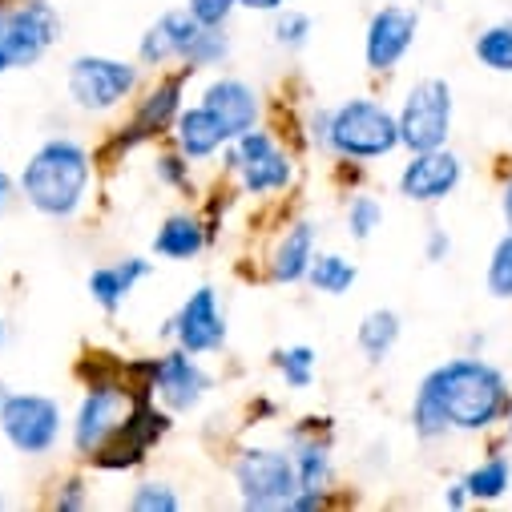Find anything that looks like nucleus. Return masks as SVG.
Masks as SVG:
<instances>
[{"mask_svg":"<svg viewBox=\"0 0 512 512\" xmlns=\"http://www.w3.org/2000/svg\"><path fill=\"white\" fill-rule=\"evenodd\" d=\"M512 408V388L500 367L460 355L432 367L412 400V428L420 440H440L448 432H488Z\"/></svg>","mask_w":512,"mask_h":512,"instance_id":"f257e3e1","label":"nucleus"},{"mask_svg":"<svg viewBox=\"0 0 512 512\" xmlns=\"http://www.w3.org/2000/svg\"><path fill=\"white\" fill-rule=\"evenodd\" d=\"M89 178H93V166H89L85 146H77L69 138H53L29 158V166L21 174V190L33 210H41L49 218H69V214H77V206L89 190Z\"/></svg>","mask_w":512,"mask_h":512,"instance_id":"f03ea898","label":"nucleus"},{"mask_svg":"<svg viewBox=\"0 0 512 512\" xmlns=\"http://www.w3.org/2000/svg\"><path fill=\"white\" fill-rule=\"evenodd\" d=\"M327 150L351 162H379L392 150H400V121L388 105L371 97H351L339 109H331Z\"/></svg>","mask_w":512,"mask_h":512,"instance_id":"7ed1b4c3","label":"nucleus"},{"mask_svg":"<svg viewBox=\"0 0 512 512\" xmlns=\"http://www.w3.org/2000/svg\"><path fill=\"white\" fill-rule=\"evenodd\" d=\"M230 41L222 33V25H202L190 9L186 13H166L158 25L146 29L138 57L142 65H170V61H186L190 69H206L226 61Z\"/></svg>","mask_w":512,"mask_h":512,"instance_id":"20e7f679","label":"nucleus"},{"mask_svg":"<svg viewBox=\"0 0 512 512\" xmlns=\"http://www.w3.org/2000/svg\"><path fill=\"white\" fill-rule=\"evenodd\" d=\"M234 480L242 492V508L250 512H279L291 508L299 492L295 456L279 448H246L234 464Z\"/></svg>","mask_w":512,"mask_h":512,"instance_id":"39448f33","label":"nucleus"},{"mask_svg":"<svg viewBox=\"0 0 512 512\" xmlns=\"http://www.w3.org/2000/svg\"><path fill=\"white\" fill-rule=\"evenodd\" d=\"M396 121H400V146H408L412 154L440 150L452 134V85L440 77L416 81Z\"/></svg>","mask_w":512,"mask_h":512,"instance_id":"423d86ee","label":"nucleus"},{"mask_svg":"<svg viewBox=\"0 0 512 512\" xmlns=\"http://www.w3.org/2000/svg\"><path fill=\"white\" fill-rule=\"evenodd\" d=\"M138 408L134 392L125 383H113V379H97L93 388L85 392L81 408H77V424H73V448L77 456H97L117 432L121 424L130 420V412Z\"/></svg>","mask_w":512,"mask_h":512,"instance_id":"0eeeda50","label":"nucleus"},{"mask_svg":"<svg viewBox=\"0 0 512 512\" xmlns=\"http://www.w3.org/2000/svg\"><path fill=\"white\" fill-rule=\"evenodd\" d=\"M57 37H61V17L45 0H21L13 9H0V45H5L13 69L37 65Z\"/></svg>","mask_w":512,"mask_h":512,"instance_id":"6e6552de","label":"nucleus"},{"mask_svg":"<svg viewBox=\"0 0 512 512\" xmlns=\"http://www.w3.org/2000/svg\"><path fill=\"white\" fill-rule=\"evenodd\" d=\"M230 170L238 174L242 190L254 194V198L279 194L295 178L291 154L271 134H263V130H246L242 138H234V146H230Z\"/></svg>","mask_w":512,"mask_h":512,"instance_id":"1a4fd4ad","label":"nucleus"},{"mask_svg":"<svg viewBox=\"0 0 512 512\" xmlns=\"http://www.w3.org/2000/svg\"><path fill=\"white\" fill-rule=\"evenodd\" d=\"M0 432L25 456H45L61 436V404L49 396H5L0 400Z\"/></svg>","mask_w":512,"mask_h":512,"instance_id":"9d476101","label":"nucleus"},{"mask_svg":"<svg viewBox=\"0 0 512 512\" xmlns=\"http://www.w3.org/2000/svg\"><path fill=\"white\" fill-rule=\"evenodd\" d=\"M138 89V69L113 61V57H77L69 65V97L89 109V113H105L117 109L125 97Z\"/></svg>","mask_w":512,"mask_h":512,"instance_id":"9b49d317","label":"nucleus"},{"mask_svg":"<svg viewBox=\"0 0 512 512\" xmlns=\"http://www.w3.org/2000/svg\"><path fill=\"white\" fill-rule=\"evenodd\" d=\"M142 371H146V392H154L170 412L198 408L206 388H210L206 371L190 359V351H170L162 359H150Z\"/></svg>","mask_w":512,"mask_h":512,"instance_id":"f8f14e48","label":"nucleus"},{"mask_svg":"<svg viewBox=\"0 0 512 512\" xmlns=\"http://www.w3.org/2000/svg\"><path fill=\"white\" fill-rule=\"evenodd\" d=\"M420 33V13L416 9H400V5H388V9H379L367 25V41H363V57H367V69L375 73H388L396 69L412 41Z\"/></svg>","mask_w":512,"mask_h":512,"instance_id":"ddd939ff","label":"nucleus"},{"mask_svg":"<svg viewBox=\"0 0 512 512\" xmlns=\"http://www.w3.org/2000/svg\"><path fill=\"white\" fill-rule=\"evenodd\" d=\"M166 428H170V420L158 412V408H150L146 400H138V408L130 412V420L121 424V432L93 456L97 460V468H109V472H121V468H134V464H142L146 460V448L154 444V440H162L166 436Z\"/></svg>","mask_w":512,"mask_h":512,"instance_id":"4468645a","label":"nucleus"},{"mask_svg":"<svg viewBox=\"0 0 512 512\" xmlns=\"http://www.w3.org/2000/svg\"><path fill=\"white\" fill-rule=\"evenodd\" d=\"M464 178V162L452 154V150H424V154H412V162L404 166L400 174V194L408 202H444Z\"/></svg>","mask_w":512,"mask_h":512,"instance_id":"2eb2a0df","label":"nucleus"},{"mask_svg":"<svg viewBox=\"0 0 512 512\" xmlns=\"http://www.w3.org/2000/svg\"><path fill=\"white\" fill-rule=\"evenodd\" d=\"M170 331H174L178 347L190 351V355L218 351V347L226 343V319H222V311H218V295H214L210 287H198V291L182 303V311L174 315Z\"/></svg>","mask_w":512,"mask_h":512,"instance_id":"dca6fc26","label":"nucleus"},{"mask_svg":"<svg viewBox=\"0 0 512 512\" xmlns=\"http://www.w3.org/2000/svg\"><path fill=\"white\" fill-rule=\"evenodd\" d=\"M202 105H206L210 117L222 125L226 142L242 138L246 130H254V121H259V93H254L246 81H234V77H218V81L202 93Z\"/></svg>","mask_w":512,"mask_h":512,"instance_id":"f3484780","label":"nucleus"},{"mask_svg":"<svg viewBox=\"0 0 512 512\" xmlns=\"http://www.w3.org/2000/svg\"><path fill=\"white\" fill-rule=\"evenodd\" d=\"M190 73H194V69H186V73H178V77H166V81H158V85L150 89V97H146V101L138 105V113H134L130 142L166 134L170 125L178 121V113H182V81H186Z\"/></svg>","mask_w":512,"mask_h":512,"instance_id":"a211bd4d","label":"nucleus"},{"mask_svg":"<svg viewBox=\"0 0 512 512\" xmlns=\"http://www.w3.org/2000/svg\"><path fill=\"white\" fill-rule=\"evenodd\" d=\"M311 259H315V226L311 222H295L283 238H279V246H275V254H271V279L275 283H303L307 279V271H311Z\"/></svg>","mask_w":512,"mask_h":512,"instance_id":"6ab92c4d","label":"nucleus"},{"mask_svg":"<svg viewBox=\"0 0 512 512\" xmlns=\"http://www.w3.org/2000/svg\"><path fill=\"white\" fill-rule=\"evenodd\" d=\"M174 138H178V150H182L186 162H202V158H210L218 146H226L222 125L210 117L206 105H194V109H182V113H178Z\"/></svg>","mask_w":512,"mask_h":512,"instance_id":"aec40b11","label":"nucleus"},{"mask_svg":"<svg viewBox=\"0 0 512 512\" xmlns=\"http://www.w3.org/2000/svg\"><path fill=\"white\" fill-rule=\"evenodd\" d=\"M150 275V263L146 259H125V263H113V267H97L89 275V295L101 311H117L125 303V295H130L142 279Z\"/></svg>","mask_w":512,"mask_h":512,"instance_id":"412c9836","label":"nucleus"},{"mask_svg":"<svg viewBox=\"0 0 512 512\" xmlns=\"http://www.w3.org/2000/svg\"><path fill=\"white\" fill-rule=\"evenodd\" d=\"M206 238H210V230H206L198 218H190V214H170V218L162 222V230L154 234V250L162 254V259H194V254L206 246Z\"/></svg>","mask_w":512,"mask_h":512,"instance_id":"4be33fe9","label":"nucleus"},{"mask_svg":"<svg viewBox=\"0 0 512 512\" xmlns=\"http://www.w3.org/2000/svg\"><path fill=\"white\" fill-rule=\"evenodd\" d=\"M355 343H359V351H363L371 363H383V359L392 355V347L400 343V315H396V311H371V315L359 323Z\"/></svg>","mask_w":512,"mask_h":512,"instance_id":"5701e85b","label":"nucleus"},{"mask_svg":"<svg viewBox=\"0 0 512 512\" xmlns=\"http://www.w3.org/2000/svg\"><path fill=\"white\" fill-rule=\"evenodd\" d=\"M464 484H468V496L472 500H500L512 488V460L500 456V452H488V460L476 464L464 476Z\"/></svg>","mask_w":512,"mask_h":512,"instance_id":"b1692460","label":"nucleus"},{"mask_svg":"<svg viewBox=\"0 0 512 512\" xmlns=\"http://www.w3.org/2000/svg\"><path fill=\"white\" fill-rule=\"evenodd\" d=\"M295 472L303 492H323L331 480V448L323 440H295Z\"/></svg>","mask_w":512,"mask_h":512,"instance_id":"393cba45","label":"nucleus"},{"mask_svg":"<svg viewBox=\"0 0 512 512\" xmlns=\"http://www.w3.org/2000/svg\"><path fill=\"white\" fill-rule=\"evenodd\" d=\"M359 279V267L347 263L343 254H315L311 259V271H307V283L323 295H347Z\"/></svg>","mask_w":512,"mask_h":512,"instance_id":"a878e982","label":"nucleus"},{"mask_svg":"<svg viewBox=\"0 0 512 512\" xmlns=\"http://www.w3.org/2000/svg\"><path fill=\"white\" fill-rule=\"evenodd\" d=\"M476 61L492 73H512V21H500V25H488L476 45H472Z\"/></svg>","mask_w":512,"mask_h":512,"instance_id":"bb28decb","label":"nucleus"},{"mask_svg":"<svg viewBox=\"0 0 512 512\" xmlns=\"http://www.w3.org/2000/svg\"><path fill=\"white\" fill-rule=\"evenodd\" d=\"M283 379H287V388H311V379H315V351L307 343H295L287 351L275 355Z\"/></svg>","mask_w":512,"mask_h":512,"instance_id":"cd10ccee","label":"nucleus"},{"mask_svg":"<svg viewBox=\"0 0 512 512\" xmlns=\"http://www.w3.org/2000/svg\"><path fill=\"white\" fill-rule=\"evenodd\" d=\"M488 295L492 299H512V230L492 246V259H488Z\"/></svg>","mask_w":512,"mask_h":512,"instance_id":"c85d7f7f","label":"nucleus"},{"mask_svg":"<svg viewBox=\"0 0 512 512\" xmlns=\"http://www.w3.org/2000/svg\"><path fill=\"white\" fill-rule=\"evenodd\" d=\"M379 218H383V206H379L371 194H355V198H351V206H347V230H351V238L367 242V238L375 234Z\"/></svg>","mask_w":512,"mask_h":512,"instance_id":"c756f323","label":"nucleus"},{"mask_svg":"<svg viewBox=\"0 0 512 512\" xmlns=\"http://www.w3.org/2000/svg\"><path fill=\"white\" fill-rule=\"evenodd\" d=\"M130 508L134 512H178L182 500L170 484H138L134 496H130Z\"/></svg>","mask_w":512,"mask_h":512,"instance_id":"7c9ffc66","label":"nucleus"},{"mask_svg":"<svg viewBox=\"0 0 512 512\" xmlns=\"http://www.w3.org/2000/svg\"><path fill=\"white\" fill-rule=\"evenodd\" d=\"M275 37H279L283 49H303L307 37H311V17H307V13H283V9H279Z\"/></svg>","mask_w":512,"mask_h":512,"instance_id":"2f4dec72","label":"nucleus"},{"mask_svg":"<svg viewBox=\"0 0 512 512\" xmlns=\"http://www.w3.org/2000/svg\"><path fill=\"white\" fill-rule=\"evenodd\" d=\"M238 0H190V13L202 21V25H226V17L234 13Z\"/></svg>","mask_w":512,"mask_h":512,"instance_id":"473e14b6","label":"nucleus"},{"mask_svg":"<svg viewBox=\"0 0 512 512\" xmlns=\"http://www.w3.org/2000/svg\"><path fill=\"white\" fill-rule=\"evenodd\" d=\"M158 178H162L166 186H190V170L182 166V150L158 158Z\"/></svg>","mask_w":512,"mask_h":512,"instance_id":"72a5a7b5","label":"nucleus"},{"mask_svg":"<svg viewBox=\"0 0 512 512\" xmlns=\"http://www.w3.org/2000/svg\"><path fill=\"white\" fill-rule=\"evenodd\" d=\"M81 504H85L81 480H69V484H65V492H61V496L53 500V508H61V512H65V508H81Z\"/></svg>","mask_w":512,"mask_h":512,"instance_id":"f704fd0d","label":"nucleus"},{"mask_svg":"<svg viewBox=\"0 0 512 512\" xmlns=\"http://www.w3.org/2000/svg\"><path fill=\"white\" fill-rule=\"evenodd\" d=\"M448 250H452L448 234H444V230H432V238H428V263H440V259H448Z\"/></svg>","mask_w":512,"mask_h":512,"instance_id":"c9c22d12","label":"nucleus"},{"mask_svg":"<svg viewBox=\"0 0 512 512\" xmlns=\"http://www.w3.org/2000/svg\"><path fill=\"white\" fill-rule=\"evenodd\" d=\"M472 496H468V484L464 480H456V484H448V492H444V504L448 508H464Z\"/></svg>","mask_w":512,"mask_h":512,"instance_id":"e433bc0d","label":"nucleus"},{"mask_svg":"<svg viewBox=\"0 0 512 512\" xmlns=\"http://www.w3.org/2000/svg\"><path fill=\"white\" fill-rule=\"evenodd\" d=\"M500 214H504V226L512 230V174L504 178V190H500Z\"/></svg>","mask_w":512,"mask_h":512,"instance_id":"4c0bfd02","label":"nucleus"},{"mask_svg":"<svg viewBox=\"0 0 512 512\" xmlns=\"http://www.w3.org/2000/svg\"><path fill=\"white\" fill-rule=\"evenodd\" d=\"M242 9H254V13H279L283 0H238Z\"/></svg>","mask_w":512,"mask_h":512,"instance_id":"58836bf2","label":"nucleus"},{"mask_svg":"<svg viewBox=\"0 0 512 512\" xmlns=\"http://www.w3.org/2000/svg\"><path fill=\"white\" fill-rule=\"evenodd\" d=\"M5 198H9V178H5V170H0V210H5Z\"/></svg>","mask_w":512,"mask_h":512,"instance_id":"ea45409f","label":"nucleus"},{"mask_svg":"<svg viewBox=\"0 0 512 512\" xmlns=\"http://www.w3.org/2000/svg\"><path fill=\"white\" fill-rule=\"evenodd\" d=\"M504 440H508V448H512V408H508V416H504Z\"/></svg>","mask_w":512,"mask_h":512,"instance_id":"a19ab883","label":"nucleus"},{"mask_svg":"<svg viewBox=\"0 0 512 512\" xmlns=\"http://www.w3.org/2000/svg\"><path fill=\"white\" fill-rule=\"evenodd\" d=\"M5 69H13V65H9V57H5V45H0V73H5Z\"/></svg>","mask_w":512,"mask_h":512,"instance_id":"79ce46f5","label":"nucleus"},{"mask_svg":"<svg viewBox=\"0 0 512 512\" xmlns=\"http://www.w3.org/2000/svg\"><path fill=\"white\" fill-rule=\"evenodd\" d=\"M0 343H5V319H0Z\"/></svg>","mask_w":512,"mask_h":512,"instance_id":"37998d69","label":"nucleus"},{"mask_svg":"<svg viewBox=\"0 0 512 512\" xmlns=\"http://www.w3.org/2000/svg\"><path fill=\"white\" fill-rule=\"evenodd\" d=\"M0 504H5V500H0Z\"/></svg>","mask_w":512,"mask_h":512,"instance_id":"c03bdc74","label":"nucleus"},{"mask_svg":"<svg viewBox=\"0 0 512 512\" xmlns=\"http://www.w3.org/2000/svg\"><path fill=\"white\" fill-rule=\"evenodd\" d=\"M0 400H5V396H0Z\"/></svg>","mask_w":512,"mask_h":512,"instance_id":"a18cd8bd","label":"nucleus"}]
</instances>
